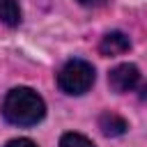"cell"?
Listing matches in <instances>:
<instances>
[{
	"instance_id": "8992f818",
	"label": "cell",
	"mask_w": 147,
	"mask_h": 147,
	"mask_svg": "<svg viewBox=\"0 0 147 147\" xmlns=\"http://www.w3.org/2000/svg\"><path fill=\"white\" fill-rule=\"evenodd\" d=\"M21 5L18 0H0V23L9 25V28H16L21 25Z\"/></svg>"
},
{
	"instance_id": "5b68a950",
	"label": "cell",
	"mask_w": 147,
	"mask_h": 147,
	"mask_svg": "<svg viewBox=\"0 0 147 147\" xmlns=\"http://www.w3.org/2000/svg\"><path fill=\"white\" fill-rule=\"evenodd\" d=\"M99 129H101V133H103V136H108V138H117V136L126 133L129 122H126L122 115L106 110V113H101V115H99Z\"/></svg>"
},
{
	"instance_id": "3957f363",
	"label": "cell",
	"mask_w": 147,
	"mask_h": 147,
	"mask_svg": "<svg viewBox=\"0 0 147 147\" xmlns=\"http://www.w3.org/2000/svg\"><path fill=\"white\" fill-rule=\"evenodd\" d=\"M138 83H140V71H138V67L131 64V62L117 64V67L110 69V74H108V85H110V90L117 92V94H124V92L136 90Z\"/></svg>"
},
{
	"instance_id": "9c48e42d",
	"label": "cell",
	"mask_w": 147,
	"mask_h": 147,
	"mask_svg": "<svg viewBox=\"0 0 147 147\" xmlns=\"http://www.w3.org/2000/svg\"><path fill=\"white\" fill-rule=\"evenodd\" d=\"M83 7H90V9H96V7H103L108 0H78Z\"/></svg>"
},
{
	"instance_id": "52a82bcc",
	"label": "cell",
	"mask_w": 147,
	"mask_h": 147,
	"mask_svg": "<svg viewBox=\"0 0 147 147\" xmlns=\"http://www.w3.org/2000/svg\"><path fill=\"white\" fill-rule=\"evenodd\" d=\"M60 147H94V142L80 133H64L60 138Z\"/></svg>"
},
{
	"instance_id": "ba28073f",
	"label": "cell",
	"mask_w": 147,
	"mask_h": 147,
	"mask_svg": "<svg viewBox=\"0 0 147 147\" xmlns=\"http://www.w3.org/2000/svg\"><path fill=\"white\" fill-rule=\"evenodd\" d=\"M5 147H37V142H32L30 138H14V140H9Z\"/></svg>"
},
{
	"instance_id": "6da1fadb",
	"label": "cell",
	"mask_w": 147,
	"mask_h": 147,
	"mask_svg": "<svg viewBox=\"0 0 147 147\" xmlns=\"http://www.w3.org/2000/svg\"><path fill=\"white\" fill-rule=\"evenodd\" d=\"M2 117L14 126H34L46 117V103L30 87H14L2 99Z\"/></svg>"
},
{
	"instance_id": "7a4b0ae2",
	"label": "cell",
	"mask_w": 147,
	"mask_h": 147,
	"mask_svg": "<svg viewBox=\"0 0 147 147\" xmlns=\"http://www.w3.org/2000/svg\"><path fill=\"white\" fill-rule=\"evenodd\" d=\"M94 80H96V71L87 60H69L57 74L60 90L71 96H80V94L90 92Z\"/></svg>"
},
{
	"instance_id": "277c9868",
	"label": "cell",
	"mask_w": 147,
	"mask_h": 147,
	"mask_svg": "<svg viewBox=\"0 0 147 147\" xmlns=\"http://www.w3.org/2000/svg\"><path fill=\"white\" fill-rule=\"evenodd\" d=\"M131 48V39L119 32V30H113L108 34H103V39L99 41V53L106 55V57H115V55H122Z\"/></svg>"
}]
</instances>
